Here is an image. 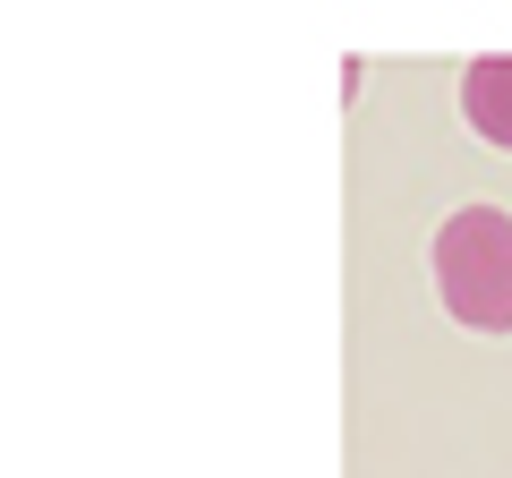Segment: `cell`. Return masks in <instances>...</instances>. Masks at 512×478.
Returning <instances> with one entry per match:
<instances>
[{"instance_id": "7a4b0ae2", "label": "cell", "mask_w": 512, "mask_h": 478, "mask_svg": "<svg viewBox=\"0 0 512 478\" xmlns=\"http://www.w3.org/2000/svg\"><path fill=\"white\" fill-rule=\"evenodd\" d=\"M461 120H470L487 146L512 154V52H487L461 69Z\"/></svg>"}, {"instance_id": "6da1fadb", "label": "cell", "mask_w": 512, "mask_h": 478, "mask_svg": "<svg viewBox=\"0 0 512 478\" xmlns=\"http://www.w3.org/2000/svg\"><path fill=\"white\" fill-rule=\"evenodd\" d=\"M436 291L470 333H512V214L461 205L436 231Z\"/></svg>"}]
</instances>
